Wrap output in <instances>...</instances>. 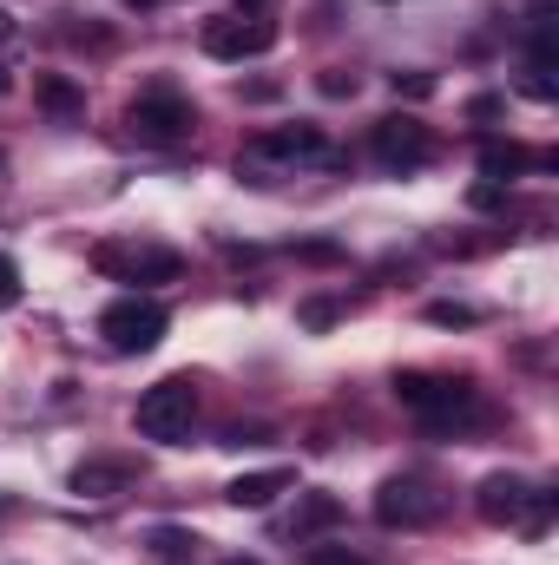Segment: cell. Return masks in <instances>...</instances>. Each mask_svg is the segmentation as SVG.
I'll list each match as a JSON object with an SVG mask.
<instances>
[{
  "label": "cell",
  "instance_id": "cell-27",
  "mask_svg": "<svg viewBox=\"0 0 559 565\" xmlns=\"http://www.w3.org/2000/svg\"><path fill=\"white\" fill-rule=\"evenodd\" d=\"M126 7H158V0H126Z\"/></svg>",
  "mask_w": 559,
  "mask_h": 565
},
{
  "label": "cell",
  "instance_id": "cell-18",
  "mask_svg": "<svg viewBox=\"0 0 559 565\" xmlns=\"http://www.w3.org/2000/svg\"><path fill=\"white\" fill-rule=\"evenodd\" d=\"M296 322H303V329H329V322H336V302H329V296H309V302L296 309Z\"/></svg>",
  "mask_w": 559,
  "mask_h": 565
},
{
  "label": "cell",
  "instance_id": "cell-20",
  "mask_svg": "<svg viewBox=\"0 0 559 565\" xmlns=\"http://www.w3.org/2000/svg\"><path fill=\"white\" fill-rule=\"evenodd\" d=\"M316 86H323V99H356V73H342V66H329Z\"/></svg>",
  "mask_w": 559,
  "mask_h": 565
},
{
  "label": "cell",
  "instance_id": "cell-21",
  "mask_svg": "<svg viewBox=\"0 0 559 565\" xmlns=\"http://www.w3.org/2000/svg\"><path fill=\"white\" fill-rule=\"evenodd\" d=\"M13 302H20V264L0 257V309H13Z\"/></svg>",
  "mask_w": 559,
  "mask_h": 565
},
{
  "label": "cell",
  "instance_id": "cell-15",
  "mask_svg": "<svg viewBox=\"0 0 559 565\" xmlns=\"http://www.w3.org/2000/svg\"><path fill=\"white\" fill-rule=\"evenodd\" d=\"M40 106H46L53 119H80V113H86V93H80L73 79H60V73H46V79H40Z\"/></svg>",
  "mask_w": 559,
  "mask_h": 565
},
{
  "label": "cell",
  "instance_id": "cell-2",
  "mask_svg": "<svg viewBox=\"0 0 559 565\" xmlns=\"http://www.w3.org/2000/svg\"><path fill=\"white\" fill-rule=\"evenodd\" d=\"M191 422H198V388H191V375L151 382L139 395V408H133V427H139L145 440H184Z\"/></svg>",
  "mask_w": 559,
  "mask_h": 565
},
{
  "label": "cell",
  "instance_id": "cell-22",
  "mask_svg": "<svg viewBox=\"0 0 559 565\" xmlns=\"http://www.w3.org/2000/svg\"><path fill=\"white\" fill-rule=\"evenodd\" d=\"M309 565H369V559L349 553V546H309Z\"/></svg>",
  "mask_w": 559,
  "mask_h": 565
},
{
  "label": "cell",
  "instance_id": "cell-5",
  "mask_svg": "<svg viewBox=\"0 0 559 565\" xmlns=\"http://www.w3.org/2000/svg\"><path fill=\"white\" fill-rule=\"evenodd\" d=\"M126 126H133V139H145V145H184L198 132V106H191L184 93H145V99H133Z\"/></svg>",
  "mask_w": 559,
  "mask_h": 565
},
{
  "label": "cell",
  "instance_id": "cell-1",
  "mask_svg": "<svg viewBox=\"0 0 559 565\" xmlns=\"http://www.w3.org/2000/svg\"><path fill=\"white\" fill-rule=\"evenodd\" d=\"M395 402L421 415V427H461L481 415V395H474V382L467 375H428V369H402L395 375Z\"/></svg>",
  "mask_w": 559,
  "mask_h": 565
},
{
  "label": "cell",
  "instance_id": "cell-17",
  "mask_svg": "<svg viewBox=\"0 0 559 565\" xmlns=\"http://www.w3.org/2000/svg\"><path fill=\"white\" fill-rule=\"evenodd\" d=\"M520 93H527V99H559V79H553V66H527V79H520Z\"/></svg>",
  "mask_w": 559,
  "mask_h": 565
},
{
  "label": "cell",
  "instance_id": "cell-28",
  "mask_svg": "<svg viewBox=\"0 0 559 565\" xmlns=\"http://www.w3.org/2000/svg\"><path fill=\"white\" fill-rule=\"evenodd\" d=\"M224 565H257V559H224Z\"/></svg>",
  "mask_w": 559,
  "mask_h": 565
},
{
  "label": "cell",
  "instance_id": "cell-12",
  "mask_svg": "<svg viewBox=\"0 0 559 565\" xmlns=\"http://www.w3.org/2000/svg\"><path fill=\"white\" fill-rule=\"evenodd\" d=\"M133 480H139L133 460H86V467L73 473V493H80V500H113V493H126Z\"/></svg>",
  "mask_w": 559,
  "mask_h": 565
},
{
  "label": "cell",
  "instance_id": "cell-14",
  "mask_svg": "<svg viewBox=\"0 0 559 565\" xmlns=\"http://www.w3.org/2000/svg\"><path fill=\"white\" fill-rule=\"evenodd\" d=\"M336 520H342V500H336V493H303V500H296V520H289V540L303 546V540L329 533Z\"/></svg>",
  "mask_w": 559,
  "mask_h": 565
},
{
  "label": "cell",
  "instance_id": "cell-11",
  "mask_svg": "<svg viewBox=\"0 0 559 565\" xmlns=\"http://www.w3.org/2000/svg\"><path fill=\"white\" fill-rule=\"evenodd\" d=\"M289 487H296V473H289V467H264V473H238V480L224 487V500H231V507L264 513V507H271L277 493H289Z\"/></svg>",
  "mask_w": 559,
  "mask_h": 565
},
{
  "label": "cell",
  "instance_id": "cell-8",
  "mask_svg": "<svg viewBox=\"0 0 559 565\" xmlns=\"http://www.w3.org/2000/svg\"><path fill=\"white\" fill-rule=\"evenodd\" d=\"M534 493H540V487H527L520 473H487V480H481V493H474V507H481V520H487V526H527Z\"/></svg>",
  "mask_w": 559,
  "mask_h": 565
},
{
  "label": "cell",
  "instance_id": "cell-26",
  "mask_svg": "<svg viewBox=\"0 0 559 565\" xmlns=\"http://www.w3.org/2000/svg\"><path fill=\"white\" fill-rule=\"evenodd\" d=\"M264 7H271V0H244V13H264Z\"/></svg>",
  "mask_w": 559,
  "mask_h": 565
},
{
  "label": "cell",
  "instance_id": "cell-3",
  "mask_svg": "<svg viewBox=\"0 0 559 565\" xmlns=\"http://www.w3.org/2000/svg\"><path fill=\"white\" fill-rule=\"evenodd\" d=\"M441 507H447V493H441V480H428V473H395V480L376 487V520H382V526H402V533L434 526Z\"/></svg>",
  "mask_w": 559,
  "mask_h": 565
},
{
  "label": "cell",
  "instance_id": "cell-16",
  "mask_svg": "<svg viewBox=\"0 0 559 565\" xmlns=\"http://www.w3.org/2000/svg\"><path fill=\"white\" fill-rule=\"evenodd\" d=\"M428 322H441V329H467V322H481V309H474V302H428Z\"/></svg>",
  "mask_w": 559,
  "mask_h": 565
},
{
  "label": "cell",
  "instance_id": "cell-10",
  "mask_svg": "<svg viewBox=\"0 0 559 565\" xmlns=\"http://www.w3.org/2000/svg\"><path fill=\"white\" fill-rule=\"evenodd\" d=\"M264 158H323V164H336V151L323 139V126H277V132H264V139H251V164H264Z\"/></svg>",
  "mask_w": 559,
  "mask_h": 565
},
{
  "label": "cell",
  "instance_id": "cell-7",
  "mask_svg": "<svg viewBox=\"0 0 559 565\" xmlns=\"http://www.w3.org/2000/svg\"><path fill=\"white\" fill-rule=\"evenodd\" d=\"M277 46V26L257 20V13H231V20H211L204 26V53L211 60H257Z\"/></svg>",
  "mask_w": 559,
  "mask_h": 565
},
{
  "label": "cell",
  "instance_id": "cell-29",
  "mask_svg": "<svg viewBox=\"0 0 559 565\" xmlns=\"http://www.w3.org/2000/svg\"><path fill=\"white\" fill-rule=\"evenodd\" d=\"M0 93H7V66H0Z\"/></svg>",
  "mask_w": 559,
  "mask_h": 565
},
{
  "label": "cell",
  "instance_id": "cell-19",
  "mask_svg": "<svg viewBox=\"0 0 559 565\" xmlns=\"http://www.w3.org/2000/svg\"><path fill=\"white\" fill-rule=\"evenodd\" d=\"M151 546H158L165 559H184V553H191L198 540H191V533H178V526H158V533H151Z\"/></svg>",
  "mask_w": 559,
  "mask_h": 565
},
{
  "label": "cell",
  "instance_id": "cell-4",
  "mask_svg": "<svg viewBox=\"0 0 559 565\" xmlns=\"http://www.w3.org/2000/svg\"><path fill=\"white\" fill-rule=\"evenodd\" d=\"M99 335H106L113 355H145V349L165 342V309H158L151 296H119V302H106Z\"/></svg>",
  "mask_w": 559,
  "mask_h": 565
},
{
  "label": "cell",
  "instance_id": "cell-25",
  "mask_svg": "<svg viewBox=\"0 0 559 565\" xmlns=\"http://www.w3.org/2000/svg\"><path fill=\"white\" fill-rule=\"evenodd\" d=\"M0 40H13V13H0Z\"/></svg>",
  "mask_w": 559,
  "mask_h": 565
},
{
  "label": "cell",
  "instance_id": "cell-23",
  "mask_svg": "<svg viewBox=\"0 0 559 565\" xmlns=\"http://www.w3.org/2000/svg\"><path fill=\"white\" fill-rule=\"evenodd\" d=\"M389 86H395V93H409V99H428V93H434V73H395Z\"/></svg>",
  "mask_w": 559,
  "mask_h": 565
},
{
  "label": "cell",
  "instance_id": "cell-9",
  "mask_svg": "<svg viewBox=\"0 0 559 565\" xmlns=\"http://www.w3.org/2000/svg\"><path fill=\"white\" fill-rule=\"evenodd\" d=\"M93 264L99 270H113V277H126V282H171L178 277V250H119V244H99L93 250Z\"/></svg>",
  "mask_w": 559,
  "mask_h": 565
},
{
  "label": "cell",
  "instance_id": "cell-24",
  "mask_svg": "<svg viewBox=\"0 0 559 565\" xmlns=\"http://www.w3.org/2000/svg\"><path fill=\"white\" fill-rule=\"evenodd\" d=\"M500 198H507V184H494V178H487V184H474V204H481V211H494Z\"/></svg>",
  "mask_w": 559,
  "mask_h": 565
},
{
  "label": "cell",
  "instance_id": "cell-6",
  "mask_svg": "<svg viewBox=\"0 0 559 565\" xmlns=\"http://www.w3.org/2000/svg\"><path fill=\"white\" fill-rule=\"evenodd\" d=\"M369 151H376V164L382 171H421L428 158H434V132L421 126V119H409V113H395V119H382L376 126V139H369Z\"/></svg>",
  "mask_w": 559,
  "mask_h": 565
},
{
  "label": "cell",
  "instance_id": "cell-13",
  "mask_svg": "<svg viewBox=\"0 0 559 565\" xmlns=\"http://www.w3.org/2000/svg\"><path fill=\"white\" fill-rule=\"evenodd\" d=\"M527 164H553V151H527V145H500V139H487L481 145V178H494V184H507V178H520Z\"/></svg>",
  "mask_w": 559,
  "mask_h": 565
}]
</instances>
